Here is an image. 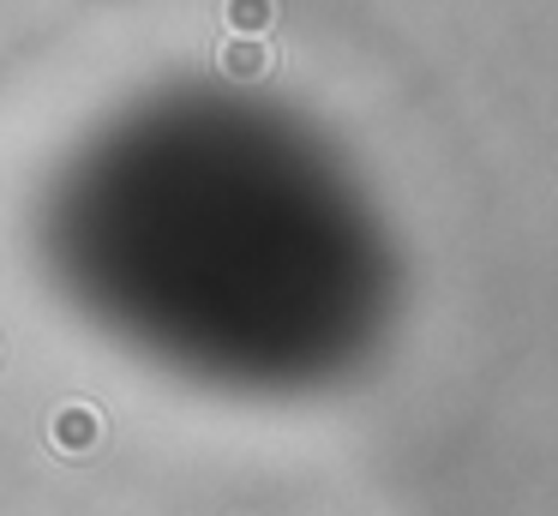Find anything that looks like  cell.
Instances as JSON below:
<instances>
[{"instance_id":"obj_1","label":"cell","mask_w":558,"mask_h":516,"mask_svg":"<svg viewBox=\"0 0 558 516\" xmlns=\"http://www.w3.org/2000/svg\"><path fill=\"white\" fill-rule=\"evenodd\" d=\"M54 439H61L66 451L90 444V439H97V415H90V408H66V415H61V427H54Z\"/></svg>"}]
</instances>
